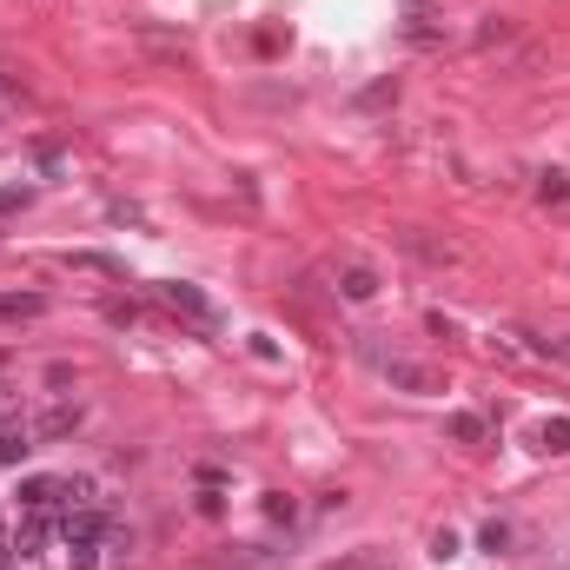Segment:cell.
<instances>
[{"instance_id":"6da1fadb","label":"cell","mask_w":570,"mask_h":570,"mask_svg":"<svg viewBox=\"0 0 570 570\" xmlns=\"http://www.w3.org/2000/svg\"><path fill=\"white\" fill-rule=\"evenodd\" d=\"M385 379H392L399 392H444V379H438L431 365H412V358H392V365H385Z\"/></svg>"},{"instance_id":"7a4b0ae2","label":"cell","mask_w":570,"mask_h":570,"mask_svg":"<svg viewBox=\"0 0 570 570\" xmlns=\"http://www.w3.org/2000/svg\"><path fill=\"white\" fill-rule=\"evenodd\" d=\"M159 298H166L173 312H186V318L213 325V298H206V292H193V285H159Z\"/></svg>"},{"instance_id":"3957f363","label":"cell","mask_w":570,"mask_h":570,"mask_svg":"<svg viewBox=\"0 0 570 570\" xmlns=\"http://www.w3.org/2000/svg\"><path fill=\"white\" fill-rule=\"evenodd\" d=\"M338 298H352V305L379 298V273H372V266H345V273H338Z\"/></svg>"},{"instance_id":"277c9868","label":"cell","mask_w":570,"mask_h":570,"mask_svg":"<svg viewBox=\"0 0 570 570\" xmlns=\"http://www.w3.org/2000/svg\"><path fill=\"white\" fill-rule=\"evenodd\" d=\"M27 451H33V431L20 425V419H7V425H0V464H20Z\"/></svg>"},{"instance_id":"5b68a950","label":"cell","mask_w":570,"mask_h":570,"mask_svg":"<svg viewBox=\"0 0 570 570\" xmlns=\"http://www.w3.org/2000/svg\"><path fill=\"white\" fill-rule=\"evenodd\" d=\"M538 451L564 458V451H570V419H544V425H538Z\"/></svg>"},{"instance_id":"8992f818","label":"cell","mask_w":570,"mask_h":570,"mask_svg":"<svg viewBox=\"0 0 570 570\" xmlns=\"http://www.w3.org/2000/svg\"><path fill=\"white\" fill-rule=\"evenodd\" d=\"M73 425H80V405H53L33 431H40V438H60V431H73Z\"/></svg>"},{"instance_id":"52a82bcc","label":"cell","mask_w":570,"mask_h":570,"mask_svg":"<svg viewBox=\"0 0 570 570\" xmlns=\"http://www.w3.org/2000/svg\"><path fill=\"white\" fill-rule=\"evenodd\" d=\"M40 538H47V518H33V511H27V524H20L13 551H20V558H33V551H40Z\"/></svg>"},{"instance_id":"ba28073f","label":"cell","mask_w":570,"mask_h":570,"mask_svg":"<svg viewBox=\"0 0 570 570\" xmlns=\"http://www.w3.org/2000/svg\"><path fill=\"white\" fill-rule=\"evenodd\" d=\"M399 239H405V246H412L419 259H438V266L451 259V246H438V239H425V233H399Z\"/></svg>"},{"instance_id":"9c48e42d","label":"cell","mask_w":570,"mask_h":570,"mask_svg":"<svg viewBox=\"0 0 570 570\" xmlns=\"http://www.w3.org/2000/svg\"><path fill=\"white\" fill-rule=\"evenodd\" d=\"M451 438H464V444H478V438H484V419H478V412H458V419H451Z\"/></svg>"},{"instance_id":"30bf717a","label":"cell","mask_w":570,"mask_h":570,"mask_svg":"<svg viewBox=\"0 0 570 570\" xmlns=\"http://www.w3.org/2000/svg\"><path fill=\"white\" fill-rule=\"evenodd\" d=\"M40 312V298L33 292H20V298H0V318H33Z\"/></svg>"},{"instance_id":"8fae6325","label":"cell","mask_w":570,"mask_h":570,"mask_svg":"<svg viewBox=\"0 0 570 570\" xmlns=\"http://www.w3.org/2000/svg\"><path fill=\"white\" fill-rule=\"evenodd\" d=\"M504 544H511V531H504V524H484V551H491V558H498V551H504Z\"/></svg>"},{"instance_id":"7c38bea8","label":"cell","mask_w":570,"mask_h":570,"mask_svg":"<svg viewBox=\"0 0 570 570\" xmlns=\"http://www.w3.org/2000/svg\"><path fill=\"white\" fill-rule=\"evenodd\" d=\"M431 558H438V564H444V558H458V538H451V531H438V538H431Z\"/></svg>"},{"instance_id":"4fadbf2b","label":"cell","mask_w":570,"mask_h":570,"mask_svg":"<svg viewBox=\"0 0 570 570\" xmlns=\"http://www.w3.org/2000/svg\"><path fill=\"white\" fill-rule=\"evenodd\" d=\"M544 199H570V186H564V173H544V186H538Z\"/></svg>"},{"instance_id":"5bb4252c","label":"cell","mask_w":570,"mask_h":570,"mask_svg":"<svg viewBox=\"0 0 570 570\" xmlns=\"http://www.w3.org/2000/svg\"><path fill=\"white\" fill-rule=\"evenodd\" d=\"M13 206H27V186H7L0 193V213H13Z\"/></svg>"},{"instance_id":"9a60e30c","label":"cell","mask_w":570,"mask_h":570,"mask_svg":"<svg viewBox=\"0 0 570 570\" xmlns=\"http://www.w3.org/2000/svg\"><path fill=\"white\" fill-rule=\"evenodd\" d=\"M338 570H392V564H385V558H345Z\"/></svg>"},{"instance_id":"2e32d148","label":"cell","mask_w":570,"mask_h":570,"mask_svg":"<svg viewBox=\"0 0 570 570\" xmlns=\"http://www.w3.org/2000/svg\"><path fill=\"white\" fill-rule=\"evenodd\" d=\"M538 570H570V544H564V551H551V558H544Z\"/></svg>"}]
</instances>
